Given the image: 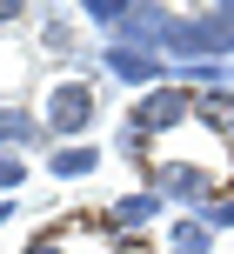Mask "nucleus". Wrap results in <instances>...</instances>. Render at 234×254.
<instances>
[{"instance_id":"nucleus-1","label":"nucleus","mask_w":234,"mask_h":254,"mask_svg":"<svg viewBox=\"0 0 234 254\" xmlns=\"http://www.w3.org/2000/svg\"><path fill=\"white\" fill-rule=\"evenodd\" d=\"M187 121H194V87H181V80H168V87H154V94H134L127 121H120V154L141 161V147L168 140L174 127H187Z\"/></svg>"},{"instance_id":"nucleus-2","label":"nucleus","mask_w":234,"mask_h":254,"mask_svg":"<svg viewBox=\"0 0 234 254\" xmlns=\"http://www.w3.org/2000/svg\"><path fill=\"white\" fill-rule=\"evenodd\" d=\"M20 254H147V241H127L107 214H60L40 234H27Z\"/></svg>"},{"instance_id":"nucleus-3","label":"nucleus","mask_w":234,"mask_h":254,"mask_svg":"<svg viewBox=\"0 0 234 254\" xmlns=\"http://www.w3.org/2000/svg\"><path fill=\"white\" fill-rule=\"evenodd\" d=\"M161 54L174 67H187V61H234V0H214L201 13H174Z\"/></svg>"},{"instance_id":"nucleus-4","label":"nucleus","mask_w":234,"mask_h":254,"mask_svg":"<svg viewBox=\"0 0 234 254\" xmlns=\"http://www.w3.org/2000/svg\"><path fill=\"white\" fill-rule=\"evenodd\" d=\"M40 121H47L54 147L87 140L94 121H101V94H94V80H87V74H60V80H47V94H40Z\"/></svg>"},{"instance_id":"nucleus-5","label":"nucleus","mask_w":234,"mask_h":254,"mask_svg":"<svg viewBox=\"0 0 234 254\" xmlns=\"http://www.w3.org/2000/svg\"><path fill=\"white\" fill-rule=\"evenodd\" d=\"M101 67L120 80V87H141V94H154V87H168L174 80V67H168V54H141V47H114L107 40L101 47Z\"/></svg>"},{"instance_id":"nucleus-6","label":"nucleus","mask_w":234,"mask_h":254,"mask_svg":"<svg viewBox=\"0 0 234 254\" xmlns=\"http://www.w3.org/2000/svg\"><path fill=\"white\" fill-rule=\"evenodd\" d=\"M168 27H174V7H161V0H134V13L114 27V47L161 54V47H168Z\"/></svg>"},{"instance_id":"nucleus-7","label":"nucleus","mask_w":234,"mask_h":254,"mask_svg":"<svg viewBox=\"0 0 234 254\" xmlns=\"http://www.w3.org/2000/svg\"><path fill=\"white\" fill-rule=\"evenodd\" d=\"M34 147H54L47 121H40V107L27 101H0V154H34Z\"/></svg>"},{"instance_id":"nucleus-8","label":"nucleus","mask_w":234,"mask_h":254,"mask_svg":"<svg viewBox=\"0 0 234 254\" xmlns=\"http://www.w3.org/2000/svg\"><path fill=\"white\" fill-rule=\"evenodd\" d=\"M161 207H168V201H161L154 188H141V194H120V201L107 207V221H114V228L127 234V241H147V228L161 221Z\"/></svg>"},{"instance_id":"nucleus-9","label":"nucleus","mask_w":234,"mask_h":254,"mask_svg":"<svg viewBox=\"0 0 234 254\" xmlns=\"http://www.w3.org/2000/svg\"><path fill=\"white\" fill-rule=\"evenodd\" d=\"M47 174L54 181H87V174H101V140H74V147H47Z\"/></svg>"},{"instance_id":"nucleus-10","label":"nucleus","mask_w":234,"mask_h":254,"mask_svg":"<svg viewBox=\"0 0 234 254\" xmlns=\"http://www.w3.org/2000/svg\"><path fill=\"white\" fill-rule=\"evenodd\" d=\"M161 248H168V254H208V248H214V228H208L201 214H181V221H168Z\"/></svg>"},{"instance_id":"nucleus-11","label":"nucleus","mask_w":234,"mask_h":254,"mask_svg":"<svg viewBox=\"0 0 234 254\" xmlns=\"http://www.w3.org/2000/svg\"><path fill=\"white\" fill-rule=\"evenodd\" d=\"M74 40H80L74 13H40V47H47V54H67Z\"/></svg>"},{"instance_id":"nucleus-12","label":"nucleus","mask_w":234,"mask_h":254,"mask_svg":"<svg viewBox=\"0 0 234 254\" xmlns=\"http://www.w3.org/2000/svg\"><path fill=\"white\" fill-rule=\"evenodd\" d=\"M74 13H80L87 27H107V34H114V27L127 20V13H134V0H80Z\"/></svg>"},{"instance_id":"nucleus-13","label":"nucleus","mask_w":234,"mask_h":254,"mask_svg":"<svg viewBox=\"0 0 234 254\" xmlns=\"http://www.w3.org/2000/svg\"><path fill=\"white\" fill-rule=\"evenodd\" d=\"M20 188H27V154H0V201H13Z\"/></svg>"},{"instance_id":"nucleus-14","label":"nucleus","mask_w":234,"mask_h":254,"mask_svg":"<svg viewBox=\"0 0 234 254\" xmlns=\"http://www.w3.org/2000/svg\"><path fill=\"white\" fill-rule=\"evenodd\" d=\"M201 221H208L214 234H228V228H234V194H221V201H208V207H201Z\"/></svg>"},{"instance_id":"nucleus-15","label":"nucleus","mask_w":234,"mask_h":254,"mask_svg":"<svg viewBox=\"0 0 234 254\" xmlns=\"http://www.w3.org/2000/svg\"><path fill=\"white\" fill-rule=\"evenodd\" d=\"M27 13H34L27 0H0V34H7V27H27Z\"/></svg>"},{"instance_id":"nucleus-16","label":"nucleus","mask_w":234,"mask_h":254,"mask_svg":"<svg viewBox=\"0 0 234 254\" xmlns=\"http://www.w3.org/2000/svg\"><path fill=\"white\" fill-rule=\"evenodd\" d=\"M7 221H13V201H0V228H7Z\"/></svg>"}]
</instances>
